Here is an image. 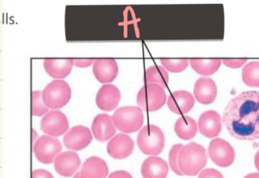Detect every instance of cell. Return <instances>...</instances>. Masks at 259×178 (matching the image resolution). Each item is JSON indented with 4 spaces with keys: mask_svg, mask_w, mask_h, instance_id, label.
Returning a JSON list of instances; mask_svg holds the SVG:
<instances>
[{
    "mask_svg": "<svg viewBox=\"0 0 259 178\" xmlns=\"http://www.w3.org/2000/svg\"><path fill=\"white\" fill-rule=\"evenodd\" d=\"M223 123L239 140L259 139V91H244L229 101Z\"/></svg>",
    "mask_w": 259,
    "mask_h": 178,
    "instance_id": "6da1fadb",
    "label": "cell"
},
{
    "mask_svg": "<svg viewBox=\"0 0 259 178\" xmlns=\"http://www.w3.org/2000/svg\"><path fill=\"white\" fill-rule=\"evenodd\" d=\"M207 157L201 145L190 143L183 146L179 156V167L183 174L195 176L206 165Z\"/></svg>",
    "mask_w": 259,
    "mask_h": 178,
    "instance_id": "7a4b0ae2",
    "label": "cell"
},
{
    "mask_svg": "<svg viewBox=\"0 0 259 178\" xmlns=\"http://www.w3.org/2000/svg\"><path fill=\"white\" fill-rule=\"evenodd\" d=\"M112 120L121 132L125 133L137 132L143 125V111L139 106H122L113 113Z\"/></svg>",
    "mask_w": 259,
    "mask_h": 178,
    "instance_id": "3957f363",
    "label": "cell"
},
{
    "mask_svg": "<svg viewBox=\"0 0 259 178\" xmlns=\"http://www.w3.org/2000/svg\"><path fill=\"white\" fill-rule=\"evenodd\" d=\"M137 144L145 155H159L164 148V134L158 126L148 125L138 135Z\"/></svg>",
    "mask_w": 259,
    "mask_h": 178,
    "instance_id": "277c9868",
    "label": "cell"
},
{
    "mask_svg": "<svg viewBox=\"0 0 259 178\" xmlns=\"http://www.w3.org/2000/svg\"><path fill=\"white\" fill-rule=\"evenodd\" d=\"M72 97V91L67 82L62 79L54 80L42 91L45 104L53 110L59 109L67 104Z\"/></svg>",
    "mask_w": 259,
    "mask_h": 178,
    "instance_id": "5b68a950",
    "label": "cell"
},
{
    "mask_svg": "<svg viewBox=\"0 0 259 178\" xmlns=\"http://www.w3.org/2000/svg\"><path fill=\"white\" fill-rule=\"evenodd\" d=\"M164 88L157 84H146L137 94V104L142 111L154 112L158 111L166 103Z\"/></svg>",
    "mask_w": 259,
    "mask_h": 178,
    "instance_id": "8992f818",
    "label": "cell"
},
{
    "mask_svg": "<svg viewBox=\"0 0 259 178\" xmlns=\"http://www.w3.org/2000/svg\"><path fill=\"white\" fill-rule=\"evenodd\" d=\"M63 147L56 137L44 135L40 136L33 146L34 155L40 162L51 164L60 155Z\"/></svg>",
    "mask_w": 259,
    "mask_h": 178,
    "instance_id": "52a82bcc",
    "label": "cell"
},
{
    "mask_svg": "<svg viewBox=\"0 0 259 178\" xmlns=\"http://www.w3.org/2000/svg\"><path fill=\"white\" fill-rule=\"evenodd\" d=\"M208 155L213 163L222 167H229L235 160L234 149L228 141L221 138H214L210 141Z\"/></svg>",
    "mask_w": 259,
    "mask_h": 178,
    "instance_id": "ba28073f",
    "label": "cell"
},
{
    "mask_svg": "<svg viewBox=\"0 0 259 178\" xmlns=\"http://www.w3.org/2000/svg\"><path fill=\"white\" fill-rule=\"evenodd\" d=\"M40 129L51 136H60L67 132L69 120L62 111L54 110L44 116L40 121Z\"/></svg>",
    "mask_w": 259,
    "mask_h": 178,
    "instance_id": "9c48e42d",
    "label": "cell"
},
{
    "mask_svg": "<svg viewBox=\"0 0 259 178\" xmlns=\"http://www.w3.org/2000/svg\"><path fill=\"white\" fill-rule=\"evenodd\" d=\"M92 132L89 128L84 126L72 127L63 138V143L67 149L79 151L87 147L92 143Z\"/></svg>",
    "mask_w": 259,
    "mask_h": 178,
    "instance_id": "30bf717a",
    "label": "cell"
},
{
    "mask_svg": "<svg viewBox=\"0 0 259 178\" xmlns=\"http://www.w3.org/2000/svg\"><path fill=\"white\" fill-rule=\"evenodd\" d=\"M134 146V141L130 135L119 133L109 141L107 152L115 159H125L133 153Z\"/></svg>",
    "mask_w": 259,
    "mask_h": 178,
    "instance_id": "8fae6325",
    "label": "cell"
},
{
    "mask_svg": "<svg viewBox=\"0 0 259 178\" xmlns=\"http://www.w3.org/2000/svg\"><path fill=\"white\" fill-rule=\"evenodd\" d=\"M119 68L117 62L112 58H99L93 64V73L98 82L110 83L118 75Z\"/></svg>",
    "mask_w": 259,
    "mask_h": 178,
    "instance_id": "7c38bea8",
    "label": "cell"
},
{
    "mask_svg": "<svg viewBox=\"0 0 259 178\" xmlns=\"http://www.w3.org/2000/svg\"><path fill=\"white\" fill-rule=\"evenodd\" d=\"M121 94L117 87L111 84L103 85L96 95V104L104 111L116 109L120 101Z\"/></svg>",
    "mask_w": 259,
    "mask_h": 178,
    "instance_id": "4fadbf2b",
    "label": "cell"
},
{
    "mask_svg": "<svg viewBox=\"0 0 259 178\" xmlns=\"http://www.w3.org/2000/svg\"><path fill=\"white\" fill-rule=\"evenodd\" d=\"M201 135L207 138L218 136L222 129L221 116L214 111H207L201 114L198 121Z\"/></svg>",
    "mask_w": 259,
    "mask_h": 178,
    "instance_id": "5bb4252c",
    "label": "cell"
},
{
    "mask_svg": "<svg viewBox=\"0 0 259 178\" xmlns=\"http://www.w3.org/2000/svg\"><path fill=\"white\" fill-rule=\"evenodd\" d=\"M81 165V159L76 152L60 153L54 161V168L61 176L69 177L75 174Z\"/></svg>",
    "mask_w": 259,
    "mask_h": 178,
    "instance_id": "9a60e30c",
    "label": "cell"
},
{
    "mask_svg": "<svg viewBox=\"0 0 259 178\" xmlns=\"http://www.w3.org/2000/svg\"><path fill=\"white\" fill-rule=\"evenodd\" d=\"M92 130L97 140L106 141L116 134V127L108 114H100L94 119Z\"/></svg>",
    "mask_w": 259,
    "mask_h": 178,
    "instance_id": "2e32d148",
    "label": "cell"
},
{
    "mask_svg": "<svg viewBox=\"0 0 259 178\" xmlns=\"http://www.w3.org/2000/svg\"><path fill=\"white\" fill-rule=\"evenodd\" d=\"M218 94V88L210 78H199L194 86V95L199 103L210 104L214 101Z\"/></svg>",
    "mask_w": 259,
    "mask_h": 178,
    "instance_id": "e0dca14e",
    "label": "cell"
},
{
    "mask_svg": "<svg viewBox=\"0 0 259 178\" xmlns=\"http://www.w3.org/2000/svg\"><path fill=\"white\" fill-rule=\"evenodd\" d=\"M195 104V98L189 91H177L168 97L167 105L172 112L183 115L189 112Z\"/></svg>",
    "mask_w": 259,
    "mask_h": 178,
    "instance_id": "ac0fdd59",
    "label": "cell"
},
{
    "mask_svg": "<svg viewBox=\"0 0 259 178\" xmlns=\"http://www.w3.org/2000/svg\"><path fill=\"white\" fill-rule=\"evenodd\" d=\"M141 171L143 178H166L169 166L162 158L151 156L144 161Z\"/></svg>",
    "mask_w": 259,
    "mask_h": 178,
    "instance_id": "d6986e66",
    "label": "cell"
},
{
    "mask_svg": "<svg viewBox=\"0 0 259 178\" xmlns=\"http://www.w3.org/2000/svg\"><path fill=\"white\" fill-rule=\"evenodd\" d=\"M74 59H45L44 66L47 73L54 79H63L72 71Z\"/></svg>",
    "mask_w": 259,
    "mask_h": 178,
    "instance_id": "ffe728a7",
    "label": "cell"
},
{
    "mask_svg": "<svg viewBox=\"0 0 259 178\" xmlns=\"http://www.w3.org/2000/svg\"><path fill=\"white\" fill-rule=\"evenodd\" d=\"M80 173L82 178H107L109 169L104 160L92 156L84 161Z\"/></svg>",
    "mask_w": 259,
    "mask_h": 178,
    "instance_id": "44dd1931",
    "label": "cell"
},
{
    "mask_svg": "<svg viewBox=\"0 0 259 178\" xmlns=\"http://www.w3.org/2000/svg\"><path fill=\"white\" fill-rule=\"evenodd\" d=\"M176 134L183 140L193 138L198 132L196 122L189 116H183L176 122L174 126Z\"/></svg>",
    "mask_w": 259,
    "mask_h": 178,
    "instance_id": "7402d4cb",
    "label": "cell"
},
{
    "mask_svg": "<svg viewBox=\"0 0 259 178\" xmlns=\"http://www.w3.org/2000/svg\"><path fill=\"white\" fill-rule=\"evenodd\" d=\"M191 66L198 74L202 76H210L218 71L221 66L222 59H189Z\"/></svg>",
    "mask_w": 259,
    "mask_h": 178,
    "instance_id": "603a6c76",
    "label": "cell"
},
{
    "mask_svg": "<svg viewBox=\"0 0 259 178\" xmlns=\"http://www.w3.org/2000/svg\"><path fill=\"white\" fill-rule=\"evenodd\" d=\"M145 82L147 84H157L165 88L169 82V75L164 67L152 65L145 71Z\"/></svg>",
    "mask_w": 259,
    "mask_h": 178,
    "instance_id": "cb8c5ba5",
    "label": "cell"
},
{
    "mask_svg": "<svg viewBox=\"0 0 259 178\" xmlns=\"http://www.w3.org/2000/svg\"><path fill=\"white\" fill-rule=\"evenodd\" d=\"M242 77L245 85L259 88L258 61H253L245 65L242 69Z\"/></svg>",
    "mask_w": 259,
    "mask_h": 178,
    "instance_id": "d4e9b609",
    "label": "cell"
},
{
    "mask_svg": "<svg viewBox=\"0 0 259 178\" xmlns=\"http://www.w3.org/2000/svg\"><path fill=\"white\" fill-rule=\"evenodd\" d=\"M32 115L35 117H41L49 111V108L45 104L42 97V91H32V104H31Z\"/></svg>",
    "mask_w": 259,
    "mask_h": 178,
    "instance_id": "484cf974",
    "label": "cell"
},
{
    "mask_svg": "<svg viewBox=\"0 0 259 178\" xmlns=\"http://www.w3.org/2000/svg\"><path fill=\"white\" fill-rule=\"evenodd\" d=\"M188 59H160L163 66L171 73H177L183 72L189 65Z\"/></svg>",
    "mask_w": 259,
    "mask_h": 178,
    "instance_id": "4316f807",
    "label": "cell"
},
{
    "mask_svg": "<svg viewBox=\"0 0 259 178\" xmlns=\"http://www.w3.org/2000/svg\"><path fill=\"white\" fill-rule=\"evenodd\" d=\"M183 145L176 144L171 148L169 153V164L174 173L180 176H183V173L179 167V156L183 148Z\"/></svg>",
    "mask_w": 259,
    "mask_h": 178,
    "instance_id": "83f0119b",
    "label": "cell"
},
{
    "mask_svg": "<svg viewBox=\"0 0 259 178\" xmlns=\"http://www.w3.org/2000/svg\"><path fill=\"white\" fill-rule=\"evenodd\" d=\"M247 62V59H223L222 62L226 66L232 68H240Z\"/></svg>",
    "mask_w": 259,
    "mask_h": 178,
    "instance_id": "f1b7e54d",
    "label": "cell"
},
{
    "mask_svg": "<svg viewBox=\"0 0 259 178\" xmlns=\"http://www.w3.org/2000/svg\"><path fill=\"white\" fill-rule=\"evenodd\" d=\"M198 178H224L222 173L213 168L204 169L200 173Z\"/></svg>",
    "mask_w": 259,
    "mask_h": 178,
    "instance_id": "f546056e",
    "label": "cell"
},
{
    "mask_svg": "<svg viewBox=\"0 0 259 178\" xmlns=\"http://www.w3.org/2000/svg\"><path fill=\"white\" fill-rule=\"evenodd\" d=\"M95 59H74V65L80 68H87L95 62Z\"/></svg>",
    "mask_w": 259,
    "mask_h": 178,
    "instance_id": "4dcf8cb0",
    "label": "cell"
},
{
    "mask_svg": "<svg viewBox=\"0 0 259 178\" xmlns=\"http://www.w3.org/2000/svg\"><path fill=\"white\" fill-rule=\"evenodd\" d=\"M32 178H54V176L48 170L37 169L32 172Z\"/></svg>",
    "mask_w": 259,
    "mask_h": 178,
    "instance_id": "1f68e13d",
    "label": "cell"
},
{
    "mask_svg": "<svg viewBox=\"0 0 259 178\" xmlns=\"http://www.w3.org/2000/svg\"><path fill=\"white\" fill-rule=\"evenodd\" d=\"M108 178H133V176L125 170H117L110 173Z\"/></svg>",
    "mask_w": 259,
    "mask_h": 178,
    "instance_id": "d6a6232c",
    "label": "cell"
},
{
    "mask_svg": "<svg viewBox=\"0 0 259 178\" xmlns=\"http://www.w3.org/2000/svg\"><path fill=\"white\" fill-rule=\"evenodd\" d=\"M254 165L256 168L259 171V150L256 153L255 157H254Z\"/></svg>",
    "mask_w": 259,
    "mask_h": 178,
    "instance_id": "836d02e7",
    "label": "cell"
},
{
    "mask_svg": "<svg viewBox=\"0 0 259 178\" xmlns=\"http://www.w3.org/2000/svg\"><path fill=\"white\" fill-rule=\"evenodd\" d=\"M244 178H259V173H251L246 175Z\"/></svg>",
    "mask_w": 259,
    "mask_h": 178,
    "instance_id": "e575fe53",
    "label": "cell"
},
{
    "mask_svg": "<svg viewBox=\"0 0 259 178\" xmlns=\"http://www.w3.org/2000/svg\"><path fill=\"white\" fill-rule=\"evenodd\" d=\"M32 134H33V143H35L36 141H37V136H38V135H37V132H36L35 130H34V129H32Z\"/></svg>",
    "mask_w": 259,
    "mask_h": 178,
    "instance_id": "d590c367",
    "label": "cell"
},
{
    "mask_svg": "<svg viewBox=\"0 0 259 178\" xmlns=\"http://www.w3.org/2000/svg\"><path fill=\"white\" fill-rule=\"evenodd\" d=\"M73 178H82L81 176V173L80 172H78V173H77L74 176Z\"/></svg>",
    "mask_w": 259,
    "mask_h": 178,
    "instance_id": "8d00e7d4",
    "label": "cell"
}]
</instances>
